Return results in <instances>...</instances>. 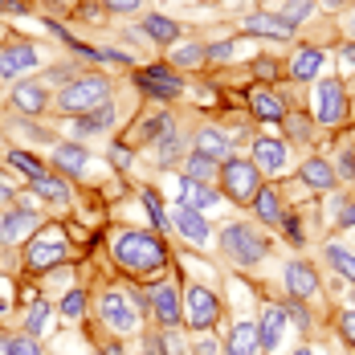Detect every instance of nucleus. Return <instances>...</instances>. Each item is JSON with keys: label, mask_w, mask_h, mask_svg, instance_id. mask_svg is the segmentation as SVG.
Listing matches in <instances>:
<instances>
[{"label": "nucleus", "mask_w": 355, "mask_h": 355, "mask_svg": "<svg viewBox=\"0 0 355 355\" xmlns=\"http://www.w3.org/2000/svg\"><path fill=\"white\" fill-rule=\"evenodd\" d=\"M114 261L123 270H131V274H151V270H159L168 261V249L155 237H147V233H123L114 241Z\"/></svg>", "instance_id": "obj_1"}, {"label": "nucleus", "mask_w": 355, "mask_h": 355, "mask_svg": "<svg viewBox=\"0 0 355 355\" xmlns=\"http://www.w3.org/2000/svg\"><path fill=\"white\" fill-rule=\"evenodd\" d=\"M110 94V82L107 78H98V73H90V78H73V82H66V90L58 94V107L66 110V114H90V110H98L103 103H107Z\"/></svg>", "instance_id": "obj_2"}, {"label": "nucleus", "mask_w": 355, "mask_h": 355, "mask_svg": "<svg viewBox=\"0 0 355 355\" xmlns=\"http://www.w3.org/2000/svg\"><path fill=\"white\" fill-rule=\"evenodd\" d=\"M220 249H225V257H233L237 266H253V261H261L266 257V237L257 233V229H249V225H225V233H220Z\"/></svg>", "instance_id": "obj_3"}, {"label": "nucleus", "mask_w": 355, "mask_h": 355, "mask_svg": "<svg viewBox=\"0 0 355 355\" xmlns=\"http://www.w3.org/2000/svg\"><path fill=\"white\" fill-rule=\"evenodd\" d=\"M220 180H225V192L237 200V205H253V196L261 192V176H257V164L253 159H225L220 168Z\"/></svg>", "instance_id": "obj_4"}, {"label": "nucleus", "mask_w": 355, "mask_h": 355, "mask_svg": "<svg viewBox=\"0 0 355 355\" xmlns=\"http://www.w3.org/2000/svg\"><path fill=\"white\" fill-rule=\"evenodd\" d=\"M343 114H347L343 82H339V78L319 82V86H315V119H319L322 127H335V123H343Z\"/></svg>", "instance_id": "obj_5"}, {"label": "nucleus", "mask_w": 355, "mask_h": 355, "mask_svg": "<svg viewBox=\"0 0 355 355\" xmlns=\"http://www.w3.org/2000/svg\"><path fill=\"white\" fill-rule=\"evenodd\" d=\"M220 315V306H216V298L205 290V286H188L184 290V319L192 331H209Z\"/></svg>", "instance_id": "obj_6"}, {"label": "nucleus", "mask_w": 355, "mask_h": 355, "mask_svg": "<svg viewBox=\"0 0 355 355\" xmlns=\"http://www.w3.org/2000/svg\"><path fill=\"white\" fill-rule=\"evenodd\" d=\"M147 302H151V315H155V322H159L164 331H176L180 322H184V302H180L176 286H168V282L151 286Z\"/></svg>", "instance_id": "obj_7"}, {"label": "nucleus", "mask_w": 355, "mask_h": 355, "mask_svg": "<svg viewBox=\"0 0 355 355\" xmlns=\"http://www.w3.org/2000/svg\"><path fill=\"white\" fill-rule=\"evenodd\" d=\"M135 82H139V90L147 98H180L184 94V82L168 66H147V70L135 73Z\"/></svg>", "instance_id": "obj_8"}, {"label": "nucleus", "mask_w": 355, "mask_h": 355, "mask_svg": "<svg viewBox=\"0 0 355 355\" xmlns=\"http://www.w3.org/2000/svg\"><path fill=\"white\" fill-rule=\"evenodd\" d=\"M58 261H66V245L62 241H33L29 245V253H25V266L33 270V274H45V270H53Z\"/></svg>", "instance_id": "obj_9"}, {"label": "nucleus", "mask_w": 355, "mask_h": 355, "mask_svg": "<svg viewBox=\"0 0 355 355\" xmlns=\"http://www.w3.org/2000/svg\"><path fill=\"white\" fill-rule=\"evenodd\" d=\"M286 286H290V298H315L319 294V274L306 261H290L286 266Z\"/></svg>", "instance_id": "obj_10"}, {"label": "nucleus", "mask_w": 355, "mask_h": 355, "mask_svg": "<svg viewBox=\"0 0 355 355\" xmlns=\"http://www.w3.org/2000/svg\"><path fill=\"white\" fill-rule=\"evenodd\" d=\"M37 62V49L33 45H8V49H0V78H17V73L33 70Z\"/></svg>", "instance_id": "obj_11"}, {"label": "nucleus", "mask_w": 355, "mask_h": 355, "mask_svg": "<svg viewBox=\"0 0 355 355\" xmlns=\"http://www.w3.org/2000/svg\"><path fill=\"white\" fill-rule=\"evenodd\" d=\"M282 331H286V311L282 306H266L261 311V322H257V343L261 352H274L282 343Z\"/></svg>", "instance_id": "obj_12"}, {"label": "nucleus", "mask_w": 355, "mask_h": 355, "mask_svg": "<svg viewBox=\"0 0 355 355\" xmlns=\"http://www.w3.org/2000/svg\"><path fill=\"white\" fill-rule=\"evenodd\" d=\"M172 225H176V233L184 241H196V245L209 241V220L196 213V209H184V205H180L176 213H172Z\"/></svg>", "instance_id": "obj_13"}, {"label": "nucleus", "mask_w": 355, "mask_h": 355, "mask_svg": "<svg viewBox=\"0 0 355 355\" xmlns=\"http://www.w3.org/2000/svg\"><path fill=\"white\" fill-rule=\"evenodd\" d=\"M98 311H103V319H107L110 327H114V331H131V327H135V311L127 306V298H123L119 290H110V294H103Z\"/></svg>", "instance_id": "obj_14"}, {"label": "nucleus", "mask_w": 355, "mask_h": 355, "mask_svg": "<svg viewBox=\"0 0 355 355\" xmlns=\"http://www.w3.org/2000/svg\"><path fill=\"white\" fill-rule=\"evenodd\" d=\"M37 229V216L29 209H17V213H4L0 216V241L8 245V241H21V237H29Z\"/></svg>", "instance_id": "obj_15"}, {"label": "nucleus", "mask_w": 355, "mask_h": 355, "mask_svg": "<svg viewBox=\"0 0 355 355\" xmlns=\"http://www.w3.org/2000/svg\"><path fill=\"white\" fill-rule=\"evenodd\" d=\"M245 29H249V33H257V37H274V41H286V37L294 33V25H290V21L270 17V12H253V17L245 21Z\"/></svg>", "instance_id": "obj_16"}, {"label": "nucleus", "mask_w": 355, "mask_h": 355, "mask_svg": "<svg viewBox=\"0 0 355 355\" xmlns=\"http://www.w3.org/2000/svg\"><path fill=\"white\" fill-rule=\"evenodd\" d=\"M225 352L229 355H257L261 352V343H257V322H237V327L229 331Z\"/></svg>", "instance_id": "obj_17"}, {"label": "nucleus", "mask_w": 355, "mask_h": 355, "mask_svg": "<svg viewBox=\"0 0 355 355\" xmlns=\"http://www.w3.org/2000/svg\"><path fill=\"white\" fill-rule=\"evenodd\" d=\"M249 110H253L257 119H266V123L286 119V107L278 103V94H274V90H266V86H257V90L249 94Z\"/></svg>", "instance_id": "obj_18"}, {"label": "nucleus", "mask_w": 355, "mask_h": 355, "mask_svg": "<svg viewBox=\"0 0 355 355\" xmlns=\"http://www.w3.org/2000/svg\"><path fill=\"white\" fill-rule=\"evenodd\" d=\"M253 159H257L266 172H282V168H286V143L257 139V143H253Z\"/></svg>", "instance_id": "obj_19"}, {"label": "nucleus", "mask_w": 355, "mask_h": 355, "mask_svg": "<svg viewBox=\"0 0 355 355\" xmlns=\"http://www.w3.org/2000/svg\"><path fill=\"white\" fill-rule=\"evenodd\" d=\"M86 147H78V143H62L58 151H53V164H58V172H66V176H78L82 168H86Z\"/></svg>", "instance_id": "obj_20"}, {"label": "nucleus", "mask_w": 355, "mask_h": 355, "mask_svg": "<svg viewBox=\"0 0 355 355\" xmlns=\"http://www.w3.org/2000/svg\"><path fill=\"white\" fill-rule=\"evenodd\" d=\"M196 155H205V159H229V139L216 127H205L196 135Z\"/></svg>", "instance_id": "obj_21"}, {"label": "nucleus", "mask_w": 355, "mask_h": 355, "mask_svg": "<svg viewBox=\"0 0 355 355\" xmlns=\"http://www.w3.org/2000/svg\"><path fill=\"white\" fill-rule=\"evenodd\" d=\"M180 192H184V209H209V205H216V192H209V184H200V180H180Z\"/></svg>", "instance_id": "obj_22"}, {"label": "nucleus", "mask_w": 355, "mask_h": 355, "mask_svg": "<svg viewBox=\"0 0 355 355\" xmlns=\"http://www.w3.org/2000/svg\"><path fill=\"white\" fill-rule=\"evenodd\" d=\"M322 66V53L315 45H306V49H298L294 53V62H290V73H294V82H306V78H315Z\"/></svg>", "instance_id": "obj_23"}, {"label": "nucleus", "mask_w": 355, "mask_h": 355, "mask_svg": "<svg viewBox=\"0 0 355 355\" xmlns=\"http://www.w3.org/2000/svg\"><path fill=\"white\" fill-rule=\"evenodd\" d=\"M302 184H311V188L327 192V188L335 184V168H331L327 159H306V164H302Z\"/></svg>", "instance_id": "obj_24"}, {"label": "nucleus", "mask_w": 355, "mask_h": 355, "mask_svg": "<svg viewBox=\"0 0 355 355\" xmlns=\"http://www.w3.org/2000/svg\"><path fill=\"white\" fill-rule=\"evenodd\" d=\"M143 33L151 37V41L172 45V41L180 37V25H176V21H168V17H159V12H151V17H143Z\"/></svg>", "instance_id": "obj_25"}, {"label": "nucleus", "mask_w": 355, "mask_h": 355, "mask_svg": "<svg viewBox=\"0 0 355 355\" xmlns=\"http://www.w3.org/2000/svg\"><path fill=\"white\" fill-rule=\"evenodd\" d=\"M12 103H17V107L21 110H45V103H49V98H45V86H37V82H25V86H17V90H12Z\"/></svg>", "instance_id": "obj_26"}, {"label": "nucleus", "mask_w": 355, "mask_h": 355, "mask_svg": "<svg viewBox=\"0 0 355 355\" xmlns=\"http://www.w3.org/2000/svg\"><path fill=\"white\" fill-rule=\"evenodd\" d=\"M110 123H114V107H110V103H103L98 110H90V114H82L73 131H82V135H94V131H107Z\"/></svg>", "instance_id": "obj_27"}, {"label": "nucleus", "mask_w": 355, "mask_h": 355, "mask_svg": "<svg viewBox=\"0 0 355 355\" xmlns=\"http://www.w3.org/2000/svg\"><path fill=\"white\" fill-rule=\"evenodd\" d=\"M253 209H257V216H261V225H278V220H282L278 192H274V188H261V192L253 196Z\"/></svg>", "instance_id": "obj_28"}, {"label": "nucleus", "mask_w": 355, "mask_h": 355, "mask_svg": "<svg viewBox=\"0 0 355 355\" xmlns=\"http://www.w3.org/2000/svg\"><path fill=\"white\" fill-rule=\"evenodd\" d=\"M327 257H331V266H335L347 282H355V253H352V249H343V245H335V241H331V245H327Z\"/></svg>", "instance_id": "obj_29"}, {"label": "nucleus", "mask_w": 355, "mask_h": 355, "mask_svg": "<svg viewBox=\"0 0 355 355\" xmlns=\"http://www.w3.org/2000/svg\"><path fill=\"white\" fill-rule=\"evenodd\" d=\"M8 164H12V168H21L29 180H41V176H45L41 159H37V155H29V151H12V155H8Z\"/></svg>", "instance_id": "obj_30"}, {"label": "nucleus", "mask_w": 355, "mask_h": 355, "mask_svg": "<svg viewBox=\"0 0 355 355\" xmlns=\"http://www.w3.org/2000/svg\"><path fill=\"white\" fill-rule=\"evenodd\" d=\"M25 327H29V335H41V331L49 327V302H45V298H37L33 306H29V322H25Z\"/></svg>", "instance_id": "obj_31"}, {"label": "nucleus", "mask_w": 355, "mask_h": 355, "mask_svg": "<svg viewBox=\"0 0 355 355\" xmlns=\"http://www.w3.org/2000/svg\"><path fill=\"white\" fill-rule=\"evenodd\" d=\"M33 192H41L45 200H66L70 192H66V184L62 180H49V176H41V180H33Z\"/></svg>", "instance_id": "obj_32"}, {"label": "nucleus", "mask_w": 355, "mask_h": 355, "mask_svg": "<svg viewBox=\"0 0 355 355\" xmlns=\"http://www.w3.org/2000/svg\"><path fill=\"white\" fill-rule=\"evenodd\" d=\"M282 123H286V135H290V139H311V119H306V114L294 110V114H286Z\"/></svg>", "instance_id": "obj_33"}, {"label": "nucleus", "mask_w": 355, "mask_h": 355, "mask_svg": "<svg viewBox=\"0 0 355 355\" xmlns=\"http://www.w3.org/2000/svg\"><path fill=\"white\" fill-rule=\"evenodd\" d=\"M205 62V45H180L172 53V66H200Z\"/></svg>", "instance_id": "obj_34"}, {"label": "nucleus", "mask_w": 355, "mask_h": 355, "mask_svg": "<svg viewBox=\"0 0 355 355\" xmlns=\"http://www.w3.org/2000/svg\"><path fill=\"white\" fill-rule=\"evenodd\" d=\"M172 131H176V123H172L168 114H155V119H147V127H143L147 139H164V135H172Z\"/></svg>", "instance_id": "obj_35"}, {"label": "nucleus", "mask_w": 355, "mask_h": 355, "mask_svg": "<svg viewBox=\"0 0 355 355\" xmlns=\"http://www.w3.org/2000/svg\"><path fill=\"white\" fill-rule=\"evenodd\" d=\"M143 205H147V213H151V220H155V229H168V225H172L168 213H164V205L155 200V192H143Z\"/></svg>", "instance_id": "obj_36"}, {"label": "nucleus", "mask_w": 355, "mask_h": 355, "mask_svg": "<svg viewBox=\"0 0 355 355\" xmlns=\"http://www.w3.org/2000/svg\"><path fill=\"white\" fill-rule=\"evenodd\" d=\"M209 176H213V159H205V155H192V159H188V180H200V184H205Z\"/></svg>", "instance_id": "obj_37"}, {"label": "nucleus", "mask_w": 355, "mask_h": 355, "mask_svg": "<svg viewBox=\"0 0 355 355\" xmlns=\"http://www.w3.org/2000/svg\"><path fill=\"white\" fill-rule=\"evenodd\" d=\"M82 311H86V294H82V290H70V294L62 298V315H70V319H78Z\"/></svg>", "instance_id": "obj_38"}, {"label": "nucleus", "mask_w": 355, "mask_h": 355, "mask_svg": "<svg viewBox=\"0 0 355 355\" xmlns=\"http://www.w3.org/2000/svg\"><path fill=\"white\" fill-rule=\"evenodd\" d=\"M306 12H311V0H286L282 21H290V25H298V21H302Z\"/></svg>", "instance_id": "obj_39"}, {"label": "nucleus", "mask_w": 355, "mask_h": 355, "mask_svg": "<svg viewBox=\"0 0 355 355\" xmlns=\"http://www.w3.org/2000/svg\"><path fill=\"white\" fill-rule=\"evenodd\" d=\"M286 319H294V327H315V322H311V311H306L302 302H290V311H286Z\"/></svg>", "instance_id": "obj_40"}, {"label": "nucleus", "mask_w": 355, "mask_h": 355, "mask_svg": "<svg viewBox=\"0 0 355 355\" xmlns=\"http://www.w3.org/2000/svg\"><path fill=\"white\" fill-rule=\"evenodd\" d=\"M176 151H180V135L172 131V135H164V139H159V155H164V164H168Z\"/></svg>", "instance_id": "obj_41"}, {"label": "nucleus", "mask_w": 355, "mask_h": 355, "mask_svg": "<svg viewBox=\"0 0 355 355\" xmlns=\"http://www.w3.org/2000/svg\"><path fill=\"white\" fill-rule=\"evenodd\" d=\"M282 229H286V237H290L294 245H302V229H298V216H286Z\"/></svg>", "instance_id": "obj_42"}, {"label": "nucleus", "mask_w": 355, "mask_h": 355, "mask_svg": "<svg viewBox=\"0 0 355 355\" xmlns=\"http://www.w3.org/2000/svg\"><path fill=\"white\" fill-rule=\"evenodd\" d=\"M12 355H41V347L33 339H12Z\"/></svg>", "instance_id": "obj_43"}, {"label": "nucleus", "mask_w": 355, "mask_h": 355, "mask_svg": "<svg viewBox=\"0 0 355 355\" xmlns=\"http://www.w3.org/2000/svg\"><path fill=\"white\" fill-rule=\"evenodd\" d=\"M229 53H233V41H220V45H209V49H205V58H213V62L229 58Z\"/></svg>", "instance_id": "obj_44"}, {"label": "nucleus", "mask_w": 355, "mask_h": 355, "mask_svg": "<svg viewBox=\"0 0 355 355\" xmlns=\"http://www.w3.org/2000/svg\"><path fill=\"white\" fill-rule=\"evenodd\" d=\"M339 331H343V339H347V343L355 347V311H347V315H343V322H339Z\"/></svg>", "instance_id": "obj_45"}, {"label": "nucleus", "mask_w": 355, "mask_h": 355, "mask_svg": "<svg viewBox=\"0 0 355 355\" xmlns=\"http://www.w3.org/2000/svg\"><path fill=\"white\" fill-rule=\"evenodd\" d=\"M339 172L347 180H355V151H343V155H339Z\"/></svg>", "instance_id": "obj_46"}, {"label": "nucleus", "mask_w": 355, "mask_h": 355, "mask_svg": "<svg viewBox=\"0 0 355 355\" xmlns=\"http://www.w3.org/2000/svg\"><path fill=\"white\" fill-rule=\"evenodd\" d=\"M139 4H143V0H107V8H110V12H135Z\"/></svg>", "instance_id": "obj_47"}, {"label": "nucleus", "mask_w": 355, "mask_h": 355, "mask_svg": "<svg viewBox=\"0 0 355 355\" xmlns=\"http://www.w3.org/2000/svg\"><path fill=\"white\" fill-rule=\"evenodd\" d=\"M110 159H114L119 168H127V164H131V151H127V147H114V151H110Z\"/></svg>", "instance_id": "obj_48"}, {"label": "nucleus", "mask_w": 355, "mask_h": 355, "mask_svg": "<svg viewBox=\"0 0 355 355\" xmlns=\"http://www.w3.org/2000/svg\"><path fill=\"white\" fill-rule=\"evenodd\" d=\"M196 355H216V343L213 339H200V343H196Z\"/></svg>", "instance_id": "obj_49"}, {"label": "nucleus", "mask_w": 355, "mask_h": 355, "mask_svg": "<svg viewBox=\"0 0 355 355\" xmlns=\"http://www.w3.org/2000/svg\"><path fill=\"white\" fill-rule=\"evenodd\" d=\"M257 73H261V78H274V66H270V58H261V62H257Z\"/></svg>", "instance_id": "obj_50"}, {"label": "nucleus", "mask_w": 355, "mask_h": 355, "mask_svg": "<svg viewBox=\"0 0 355 355\" xmlns=\"http://www.w3.org/2000/svg\"><path fill=\"white\" fill-rule=\"evenodd\" d=\"M343 225H355V200L347 205V209H343Z\"/></svg>", "instance_id": "obj_51"}, {"label": "nucleus", "mask_w": 355, "mask_h": 355, "mask_svg": "<svg viewBox=\"0 0 355 355\" xmlns=\"http://www.w3.org/2000/svg\"><path fill=\"white\" fill-rule=\"evenodd\" d=\"M343 62H347V66H355V45H343Z\"/></svg>", "instance_id": "obj_52"}, {"label": "nucleus", "mask_w": 355, "mask_h": 355, "mask_svg": "<svg viewBox=\"0 0 355 355\" xmlns=\"http://www.w3.org/2000/svg\"><path fill=\"white\" fill-rule=\"evenodd\" d=\"M0 355H12V339H4V335H0Z\"/></svg>", "instance_id": "obj_53"}, {"label": "nucleus", "mask_w": 355, "mask_h": 355, "mask_svg": "<svg viewBox=\"0 0 355 355\" xmlns=\"http://www.w3.org/2000/svg\"><path fill=\"white\" fill-rule=\"evenodd\" d=\"M8 196H12V188H8V184H4V180H0V205H4V200H8Z\"/></svg>", "instance_id": "obj_54"}, {"label": "nucleus", "mask_w": 355, "mask_h": 355, "mask_svg": "<svg viewBox=\"0 0 355 355\" xmlns=\"http://www.w3.org/2000/svg\"><path fill=\"white\" fill-rule=\"evenodd\" d=\"M103 355H123V347H107V352H103Z\"/></svg>", "instance_id": "obj_55"}, {"label": "nucleus", "mask_w": 355, "mask_h": 355, "mask_svg": "<svg viewBox=\"0 0 355 355\" xmlns=\"http://www.w3.org/2000/svg\"><path fill=\"white\" fill-rule=\"evenodd\" d=\"M294 355H315V352H306V347H298V352H294Z\"/></svg>", "instance_id": "obj_56"}, {"label": "nucleus", "mask_w": 355, "mask_h": 355, "mask_svg": "<svg viewBox=\"0 0 355 355\" xmlns=\"http://www.w3.org/2000/svg\"><path fill=\"white\" fill-rule=\"evenodd\" d=\"M352 33H355V12H352Z\"/></svg>", "instance_id": "obj_57"}, {"label": "nucleus", "mask_w": 355, "mask_h": 355, "mask_svg": "<svg viewBox=\"0 0 355 355\" xmlns=\"http://www.w3.org/2000/svg\"><path fill=\"white\" fill-rule=\"evenodd\" d=\"M327 4H339V0H327Z\"/></svg>", "instance_id": "obj_58"}, {"label": "nucleus", "mask_w": 355, "mask_h": 355, "mask_svg": "<svg viewBox=\"0 0 355 355\" xmlns=\"http://www.w3.org/2000/svg\"><path fill=\"white\" fill-rule=\"evenodd\" d=\"M143 355H155V352H143Z\"/></svg>", "instance_id": "obj_59"}]
</instances>
